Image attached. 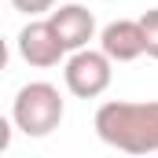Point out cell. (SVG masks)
<instances>
[{
  "label": "cell",
  "mask_w": 158,
  "mask_h": 158,
  "mask_svg": "<svg viewBox=\"0 0 158 158\" xmlns=\"http://www.w3.org/2000/svg\"><path fill=\"white\" fill-rule=\"evenodd\" d=\"M96 136L129 155L158 151V103H103L96 110Z\"/></svg>",
  "instance_id": "6da1fadb"
},
{
  "label": "cell",
  "mask_w": 158,
  "mask_h": 158,
  "mask_svg": "<svg viewBox=\"0 0 158 158\" xmlns=\"http://www.w3.org/2000/svg\"><path fill=\"white\" fill-rule=\"evenodd\" d=\"M11 121L26 136H33V140L55 132L59 121H63V96H59V88L48 85V81L22 85L19 96H15V103H11Z\"/></svg>",
  "instance_id": "7a4b0ae2"
},
{
  "label": "cell",
  "mask_w": 158,
  "mask_h": 158,
  "mask_svg": "<svg viewBox=\"0 0 158 158\" xmlns=\"http://www.w3.org/2000/svg\"><path fill=\"white\" fill-rule=\"evenodd\" d=\"M110 63H114V59H110L103 48H99V52L77 48V52L66 59L63 81H66V88H70L77 99H96V96H103V92L110 88V77H114Z\"/></svg>",
  "instance_id": "3957f363"
},
{
  "label": "cell",
  "mask_w": 158,
  "mask_h": 158,
  "mask_svg": "<svg viewBox=\"0 0 158 158\" xmlns=\"http://www.w3.org/2000/svg\"><path fill=\"white\" fill-rule=\"evenodd\" d=\"M63 52H66V44L59 40L55 26H52L48 19L22 26V33H19V55H22L30 66L48 70V66H55V63L63 59Z\"/></svg>",
  "instance_id": "277c9868"
},
{
  "label": "cell",
  "mask_w": 158,
  "mask_h": 158,
  "mask_svg": "<svg viewBox=\"0 0 158 158\" xmlns=\"http://www.w3.org/2000/svg\"><path fill=\"white\" fill-rule=\"evenodd\" d=\"M99 48H103L114 63H132V59L147 55L140 19H118V22H107L103 33H99Z\"/></svg>",
  "instance_id": "5b68a950"
},
{
  "label": "cell",
  "mask_w": 158,
  "mask_h": 158,
  "mask_svg": "<svg viewBox=\"0 0 158 158\" xmlns=\"http://www.w3.org/2000/svg\"><path fill=\"white\" fill-rule=\"evenodd\" d=\"M48 22L55 26L59 40L66 44V52H77V48H88V40L96 37V19L88 7L81 4H63L59 11L48 15Z\"/></svg>",
  "instance_id": "8992f818"
},
{
  "label": "cell",
  "mask_w": 158,
  "mask_h": 158,
  "mask_svg": "<svg viewBox=\"0 0 158 158\" xmlns=\"http://www.w3.org/2000/svg\"><path fill=\"white\" fill-rule=\"evenodd\" d=\"M140 26H143V44H147V55L158 59V7L140 15Z\"/></svg>",
  "instance_id": "52a82bcc"
},
{
  "label": "cell",
  "mask_w": 158,
  "mask_h": 158,
  "mask_svg": "<svg viewBox=\"0 0 158 158\" xmlns=\"http://www.w3.org/2000/svg\"><path fill=\"white\" fill-rule=\"evenodd\" d=\"M19 11H26V15H40V11H52V4L55 0H11Z\"/></svg>",
  "instance_id": "ba28073f"
}]
</instances>
